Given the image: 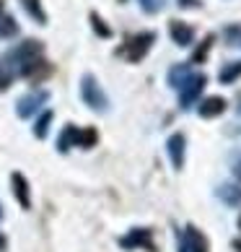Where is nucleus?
Instances as JSON below:
<instances>
[{
    "label": "nucleus",
    "mask_w": 241,
    "mask_h": 252,
    "mask_svg": "<svg viewBox=\"0 0 241 252\" xmlns=\"http://www.w3.org/2000/svg\"><path fill=\"white\" fill-rule=\"evenodd\" d=\"M156 44V34L153 32H140L135 36H130V39L119 47V55L122 58H127L130 63H140L148 52H151V47Z\"/></svg>",
    "instance_id": "f257e3e1"
},
{
    "label": "nucleus",
    "mask_w": 241,
    "mask_h": 252,
    "mask_svg": "<svg viewBox=\"0 0 241 252\" xmlns=\"http://www.w3.org/2000/svg\"><path fill=\"white\" fill-rule=\"evenodd\" d=\"M80 96L91 109H96V112H107V107H109V99L104 94V89L99 86V81L91 76V73H86V76L80 78Z\"/></svg>",
    "instance_id": "f03ea898"
},
{
    "label": "nucleus",
    "mask_w": 241,
    "mask_h": 252,
    "mask_svg": "<svg viewBox=\"0 0 241 252\" xmlns=\"http://www.w3.org/2000/svg\"><path fill=\"white\" fill-rule=\"evenodd\" d=\"M177 247H179V252H210L208 237L202 234L197 226H192V223H189V226L184 229V231H179Z\"/></svg>",
    "instance_id": "7ed1b4c3"
},
{
    "label": "nucleus",
    "mask_w": 241,
    "mask_h": 252,
    "mask_svg": "<svg viewBox=\"0 0 241 252\" xmlns=\"http://www.w3.org/2000/svg\"><path fill=\"white\" fill-rule=\"evenodd\" d=\"M205 86H208V76H205V73H192V78L179 89V104H182V109H189L194 101H200V94L205 91Z\"/></svg>",
    "instance_id": "20e7f679"
},
{
    "label": "nucleus",
    "mask_w": 241,
    "mask_h": 252,
    "mask_svg": "<svg viewBox=\"0 0 241 252\" xmlns=\"http://www.w3.org/2000/svg\"><path fill=\"white\" fill-rule=\"evenodd\" d=\"M119 247H122V250L143 247V250H148V252H156L153 231H151V229H130V234H125L122 239H119Z\"/></svg>",
    "instance_id": "39448f33"
},
{
    "label": "nucleus",
    "mask_w": 241,
    "mask_h": 252,
    "mask_svg": "<svg viewBox=\"0 0 241 252\" xmlns=\"http://www.w3.org/2000/svg\"><path fill=\"white\" fill-rule=\"evenodd\" d=\"M21 73L26 78H29L31 83H42V81H47L52 76V65L47 60H42V58H34V60H26L24 63V68Z\"/></svg>",
    "instance_id": "423d86ee"
},
{
    "label": "nucleus",
    "mask_w": 241,
    "mask_h": 252,
    "mask_svg": "<svg viewBox=\"0 0 241 252\" xmlns=\"http://www.w3.org/2000/svg\"><path fill=\"white\" fill-rule=\"evenodd\" d=\"M169 34H171L174 44H179V47H189V44L194 42V29L187 21H179V18L169 21Z\"/></svg>",
    "instance_id": "0eeeda50"
},
{
    "label": "nucleus",
    "mask_w": 241,
    "mask_h": 252,
    "mask_svg": "<svg viewBox=\"0 0 241 252\" xmlns=\"http://www.w3.org/2000/svg\"><path fill=\"white\" fill-rule=\"evenodd\" d=\"M44 101H47V91H31V94L21 96L18 99V117H31Z\"/></svg>",
    "instance_id": "6e6552de"
},
{
    "label": "nucleus",
    "mask_w": 241,
    "mask_h": 252,
    "mask_svg": "<svg viewBox=\"0 0 241 252\" xmlns=\"http://www.w3.org/2000/svg\"><path fill=\"white\" fill-rule=\"evenodd\" d=\"M184 146H187V141H184L182 133H174L169 141H166V151H169V158H171L174 169H182L184 166Z\"/></svg>",
    "instance_id": "1a4fd4ad"
},
{
    "label": "nucleus",
    "mask_w": 241,
    "mask_h": 252,
    "mask_svg": "<svg viewBox=\"0 0 241 252\" xmlns=\"http://www.w3.org/2000/svg\"><path fill=\"white\" fill-rule=\"evenodd\" d=\"M226 99L223 96H208V99H202L200 104H197V112H200V117H205V120H210V117H220L226 112Z\"/></svg>",
    "instance_id": "9d476101"
},
{
    "label": "nucleus",
    "mask_w": 241,
    "mask_h": 252,
    "mask_svg": "<svg viewBox=\"0 0 241 252\" xmlns=\"http://www.w3.org/2000/svg\"><path fill=\"white\" fill-rule=\"evenodd\" d=\"M11 185H13L16 200L21 203V208H31V195H29V182L24 180V174H18V172H13V174H11Z\"/></svg>",
    "instance_id": "9b49d317"
},
{
    "label": "nucleus",
    "mask_w": 241,
    "mask_h": 252,
    "mask_svg": "<svg viewBox=\"0 0 241 252\" xmlns=\"http://www.w3.org/2000/svg\"><path fill=\"white\" fill-rule=\"evenodd\" d=\"M42 42H36V39H29V42H24L21 47H18L16 52H11V58H16V60H21V65L26 63V60H34V58H42Z\"/></svg>",
    "instance_id": "f8f14e48"
},
{
    "label": "nucleus",
    "mask_w": 241,
    "mask_h": 252,
    "mask_svg": "<svg viewBox=\"0 0 241 252\" xmlns=\"http://www.w3.org/2000/svg\"><path fill=\"white\" fill-rule=\"evenodd\" d=\"M189 78H192L189 63H177V65H174V68L169 70V86H171V89H177V91H179Z\"/></svg>",
    "instance_id": "ddd939ff"
},
{
    "label": "nucleus",
    "mask_w": 241,
    "mask_h": 252,
    "mask_svg": "<svg viewBox=\"0 0 241 252\" xmlns=\"http://www.w3.org/2000/svg\"><path fill=\"white\" fill-rule=\"evenodd\" d=\"M76 143H78V127H76V125H65L62 135H60V141H57V148L65 154L70 146H76Z\"/></svg>",
    "instance_id": "4468645a"
},
{
    "label": "nucleus",
    "mask_w": 241,
    "mask_h": 252,
    "mask_svg": "<svg viewBox=\"0 0 241 252\" xmlns=\"http://www.w3.org/2000/svg\"><path fill=\"white\" fill-rule=\"evenodd\" d=\"M236 78H241V63H228L218 73V81L220 83H234Z\"/></svg>",
    "instance_id": "2eb2a0df"
},
{
    "label": "nucleus",
    "mask_w": 241,
    "mask_h": 252,
    "mask_svg": "<svg viewBox=\"0 0 241 252\" xmlns=\"http://www.w3.org/2000/svg\"><path fill=\"white\" fill-rule=\"evenodd\" d=\"M218 198L226 200L228 205H241V190L236 185H223V188L218 190Z\"/></svg>",
    "instance_id": "dca6fc26"
},
{
    "label": "nucleus",
    "mask_w": 241,
    "mask_h": 252,
    "mask_svg": "<svg viewBox=\"0 0 241 252\" xmlns=\"http://www.w3.org/2000/svg\"><path fill=\"white\" fill-rule=\"evenodd\" d=\"M213 42H215V34H208L205 39H202L200 47L194 50V55H192V63H205V60H208V52H210V47H213Z\"/></svg>",
    "instance_id": "f3484780"
},
{
    "label": "nucleus",
    "mask_w": 241,
    "mask_h": 252,
    "mask_svg": "<svg viewBox=\"0 0 241 252\" xmlns=\"http://www.w3.org/2000/svg\"><path fill=\"white\" fill-rule=\"evenodd\" d=\"M88 18H91V26H94V32L101 36V39H109V36H112V29H109V26L104 24V18H101L96 11H91Z\"/></svg>",
    "instance_id": "a211bd4d"
},
{
    "label": "nucleus",
    "mask_w": 241,
    "mask_h": 252,
    "mask_svg": "<svg viewBox=\"0 0 241 252\" xmlns=\"http://www.w3.org/2000/svg\"><path fill=\"white\" fill-rule=\"evenodd\" d=\"M21 3H24V8H26V13H29V16H34L39 24H47V13L42 11L39 0H21Z\"/></svg>",
    "instance_id": "6ab92c4d"
},
{
    "label": "nucleus",
    "mask_w": 241,
    "mask_h": 252,
    "mask_svg": "<svg viewBox=\"0 0 241 252\" xmlns=\"http://www.w3.org/2000/svg\"><path fill=\"white\" fill-rule=\"evenodd\" d=\"M99 141V133L94 127H83V130H78V146L80 148H91Z\"/></svg>",
    "instance_id": "aec40b11"
},
{
    "label": "nucleus",
    "mask_w": 241,
    "mask_h": 252,
    "mask_svg": "<svg viewBox=\"0 0 241 252\" xmlns=\"http://www.w3.org/2000/svg\"><path fill=\"white\" fill-rule=\"evenodd\" d=\"M50 123H52V112L47 109L39 120H36V125H34V135H36V138H44V135H47V130H50Z\"/></svg>",
    "instance_id": "412c9836"
},
{
    "label": "nucleus",
    "mask_w": 241,
    "mask_h": 252,
    "mask_svg": "<svg viewBox=\"0 0 241 252\" xmlns=\"http://www.w3.org/2000/svg\"><path fill=\"white\" fill-rule=\"evenodd\" d=\"M18 32V24L13 16H0V36H13Z\"/></svg>",
    "instance_id": "4be33fe9"
},
{
    "label": "nucleus",
    "mask_w": 241,
    "mask_h": 252,
    "mask_svg": "<svg viewBox=\"0 0 241 252\" xmlns=\"http://www.w3.org/2000/svg\"><path fill=\"white\" fill-rule=\"evenodd\" d=\"M140 8H143L145 13L156 16V13H161L163 8H166V0H140Z\"/></svg>",
    "instance_id": "5701e85b"
},
{
    "label": "nucleus",
    "mask_w": 241,
    "mask_h": 252,
    "mask_svg": "<svg viewBox=\"0 0 241 252\" xmlns=\"http://www.w3.org/2000/svg\"><path fill=\"white\" fill-rule=\"evenodd\" d=\"M179 5H182V8H197L200 0H179Z\"/></svg>",
    "instance_id": "b1692460"
},
{
    "label": "nucleus",
    "mask_w": 241,
    "mask_h": 252,
    "mask_svg": "<svg viewBox=\"0 0 241 252\" xmlns=\"http://www.w3.org/2000/svg\"><path fill=\"white\" fill-rule=\"evenodd\" d=\"M234 250H236V252H241V239H236V242H234Z\"/></svg>",
    "instance_id": "393cba45"
},
{
    "label": "nucleus",
    "mask_w": 241,
    "mask_h": 252,
    "mask_svg": "<svg viewBox=\"0 0 241 252\" xmlns=\"http://www.w3.org/2000/svg\"><path fill=\"white\" fill-rule=\"evenodd\" d=\"M0 250H5V237L0 234Z\"/></svg>",
    "instance_id": "a878e982"
},
{
    "label": "nucleus",
    "mask_w": 241,
    "mask_h": 252,
    "mask_svg": "<svg viewBox=\"0 0 241 252\" xmlns=\"http://www.w3.org/2000/svg\"><path fill=\"white\" fill-rule=\"evenodd\" d=\"M236 177H239V180H241V164L236 166Z\"/></svg>",
    "instance_id": "bb28decb"
},
{
    "label": "nucleus",
    "mask_w": 241,
    "mask_h": 252,
    "mask_svg": "<svg viewBox=\"0 0 241 252\" xmlns=\"http://www.w3.org/2000/svg\"><path fill=\"white\" fill-rule=\"evenodd\" d=\"M0 16H3V0H0Z\"/></svg>",
    "instance_id": "cd10ccee"
},
{
    "label": "nucleus",
    "mask_w": 241,
    "mask_h": 252,
    "mask_svg": "<svg viewBox=\"0 0 241 252\" xmlns=\"http://www.w3.org/2000/svg\"><path fill=\"white\" fill-rule=\"evenodd\" d=\"M239 229H241V216H239Z\"/></svg>",
    "instance_id": "c85d7f7f"
},
{
    "label": "nucleus",
    "mask_w": 241,
    "mask_h": 252,
    "mask_svg": "<svg viewBox=\"0 0 241 252\" xmlns=\"http://www.w3.org/2000/svg\"><path fill=\"white\" fill-rule=\"evenodd\" d=\"M0 219H3V208H0Z\"/></svg>",
    "instance_id": "c756f323"
}]
</instances>
